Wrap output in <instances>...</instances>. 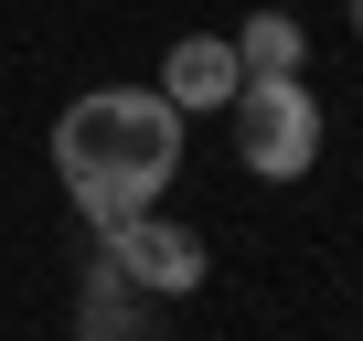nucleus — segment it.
I'll return each mask as SVG.
<instances>
[{"instance_id": "1", "label": "nucleus", "mask_w": 363, "mask_h": 341, "mask_svg": "<svg viewBox=\"0 0 363 341\" xmlns=\"http://www.w3.org/2000/svg\"><path fill=\"white\" fill-rule=\"evenodd\" d=\"M54 182L65 203L107 235L128 214H160V192L182 182V107L160 86H86L54 117Z\"/></svg>"}, {"instance_id": "2", "label": "nucleus", "mask_w": 363, "mask_h": 341, "mask_svg": "<svg viewBox=\"0 0 363 341\" xmlns=\"http://www.w3.org/2000/svg\"><path fill=\"white\" fill-rule=\"evenodd\" d=\"M225 128H235L246 182H310V160H320V139H331L310 75H246L235 107H225Z\"/></svg>"}, {"instance_id": "3", "label": "nucleus", "mask_w": 363, "mask_h": 341, "mask_svg": "<svg viewBox=\"0 0 363 341\" xmlns=\"http://www.w3.org/2000/svg\"><path fill=\"white\" fill-rule=\"evenodd\" d=\"M96 267H107L118 288H139V299H193L214 256H203L193 224H171V214H128V224L96 235Z\"/></svg>"}, {"instance_id": "4", "label": "nucleus", "mask_w": 363, "mask_h": 341, "mask_svg": "<svg viewBox=\"0 0 363 341\" xmlns=\"http://www.w3.org/2000/svg\"><path fill=\"white\" fill-rule=\"evenodd\" d=\"M235 86H246V64H235V43H225V33H182V43L160 54V96H171L182 117H225V107H235Z\"/></svg>"}, {"instance_id": "5", "label": "nucleus", "mask_w": 363, "mask_h": 341, "mask_svg": "<svg viewBox=\"0 0 363 341\" xmlns=\"http://www.w3.org/2000/svg\"><path fill=\"white\" fill-rule=\"evenodd\" d=\"M225 43H235L246 75H310V33H299V11H246Z\"/></svg>"}, {"instance_id": "6", "label": "nucleus", "mask_w": 363, "mask_h": 341, "mask_svg": "<svg viewBox=\"0 0 363 341\" xmlns=\"http://www.w3.org/2000/svg\"><path fill=\"white\" fill-rule=\"evenodd\" d=\"M128 309H139V288H118V277L96 267V277H86V320H75V330H86V341H150Z\"/></svg>"}, {"instance_id": "7", "label": "nucleus", "mask_w": 363, "mask_h": 341, "mask_svg": "<svg viewBox=\"0 0 363 341\" xmlns=\"http://www.w3.org/2000/svg\"><path fill=\"white\" fill-rule=\"evenodd\" d=\"M352 33H363V0H352Z\"/></svg>"}]
</instances>
